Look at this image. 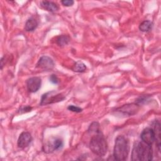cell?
I'll use <instances>...</instances> for the list:
<instances>
[{
	"mask_svg": "<svg viewBox=\"0 0 161 161\" xmlns=\"http://www.w3.org/2000/svg\"><path fill=\"white\" fill-rule=\"evenodd\" d=\"M87 131L92 135L89 143L90 150L98 156H104L108 150V143L100 130L99 124L93 122Z\"/></svg>",
	"mask_w": 161,
	"mask_h": 161,
	"instance_id": "1",
	"label": "cell"
},
{
	"mask_svg": "<svg viewBox=\"0 0 161 161\" xmlns=\"http://www.w3.org/2000/svg\"><path fill=\"white\" fill-rule=\"evenodd\" d=\"M152 158L153 151L151 145L142 141L134 145L131 153L132 160L149 161L152 160Z\"/></svg>",
	"mask_w": 161,
	"mask_h": 161,
	"instance_id": "2",
	"label": "cell"
},
{
	"mask_svg": "<svg viewBox=\"0 0 161 161\" xmlns=\"http://www.w3.org/2000/svg\"><path fill=\"white\" fill-rule=\"evenodd\" d=\"M129 150L128 140L123 135L117 136L113 149V157L114 159L119 161L125 160L128 157Z\"/></svg>",
	"mask_w": 161,
	"mask_h": 161,
	"instance_id": "3",
	"label": "cell"
},
{
	"mask_svg": "<svg viewBox=\"0 0 161 161\" xmlns=\"http://www.w3.org/2000/svg\"><path fill=\"white\" fill-rule=\"evenodd\" d=\"M65 96L60 93H56L55 91H50L42 95L40 105H47L63 101Z\"/></svg>",
	"mask_w": 161,
	"mask_h": 161,
	"instance_id": "4",
	"label": "cell"
},
{
	"mask_svg": "<svg viewBox=\"0 0 161 161\" xmlns=\"http://www.w3.org/2000/svg\"><path fill=\"white\" fill-rule=\"evenodd\" d=\"M140 106L136 103H130L123 105L122 106L116 109V111L124 115L131 116L136 114L139 110Z\"/></svg>",
	"mask_w": 161,
	"mask_h": 161,
	"instance_id": "5",
	"label": "cell"
},
{
	"mask_svg": "<svg viewBox=\"0 0 161 161\" xmlns=\"http://www.w3.org/2000/svg\"><path fill=\"white\" fill-rule=\"evenodd\" d=\"M63 146V142L59 138H53V139L48 141L43 146V150L45 152H52L62 148Z\"/></svg>",
	"mask_w": 161,
	"mask_h": 161,
	"instance_id": "6",
	"label": "cell"
},
{
	"mask_svg": "<svg viewBox=\"0 0 161 161\" xmlns=\"http://www.w3.org/2000/svg\"><path fill=\"white\" fill-rule=\"evenodd\" d=\"M36 67L43 70L49 71L54 67V62L53 60L48 56H42L38 60L36 64Z\"/></svg>",
	"mask_w": 161,
	"mask_h": 161,
	"instance_id": "7",
	"label": "cell"
},
{
	"mask_svg": "<svg viewBox=\"0 0 161 161\" xmlns=\"http://www.w3.org/2000/svg\"><path fill=\"white\" fill-rule=\"evenodd\" d=\"M42 79L38 77H33L26 80L27 89L30 92H36L40 88Z\"/></svg>",
	"mask_w": 161,
	"mask_h": 161,
	"instance_id": "8",
	"label": "cell"
},
{
	"mask_svg": "<svg viewBox=\"0 0 161 161\" xmlns=\"http://www.w3.org/2000/svg\"><path fill=\"white\" fill-rule=\"evenodd\" d=\"M140 138L143 142L151 145L155 141V134L152 128H146L140 134Z\"/></svg>",
	"mask_w": 161,
	"mask_h": 161,
	"instance_id": "9",
	"label": "cell"
},
{
	"mask_svg": "<svg viewBox=\"0 0 161 161\" xmlns=\"http://www.w3.org/2000/svg\"><path fill=\"white\" fill-rule=\"evenodd\" d=\"M32 141V136L29 132H22L18 140V147L20 148H24L28 147Z\"/></svg>",
	"mask_w": 161,
	"mask_h": 161,
	"instance_id": "10",
	"label": "cell"
},
{
	"mask_svg": "<svg viewBox=\"0 0 161 161\" xmlns=\"http://www.w3.org/2000/svg\"><path fill=\"white\" fill-rule=\"evenodd\" d=\"M155 134V141H156V145L158 148V151L160 150V136H161V129L160 124L158 121L156 120L153 124V128H152Z\"/></svg>",
	"mask_w": 161,
	"mask_h": 161,
	"instance_id": "11",
	"label": "cell"
},
{
	"mask_svg": "<svg viewBox=\"0 0 161 161\" xmlns=\"http://www.w3.org/2000/svg\"><path fill=\"white\" fill-rule=\"evenodd\" d=\"M40 6L45 10L48 11L49 12H52V13L56 12L59 9L57 4L52 1H42L40 2Z\"/></svg>",
	"mask_w": 161,
	"mask_h": 161,
	"instance_id": "12",
	"label": "cell"
},
{
	"mask_svg": "<svg viewBox=\"0 0 161 161\" xmlns=\"http://www.w3.org/2000/svg\"><path fill=\"white\" fill-rule=\"evenodd\" d=\"M38 25L37 19L34 17H31L26 21L25 25V30L26 31H33L36 28Z\"/></svg>",
	"mask_w": 161,
	"mask_h": 161,
	"instance_id": "13",
	"label": "cell"
},
{
	"mask_svg": "<svg viewBox=\"0 0 161 161\" xmlns=\"http://www.w3.org/2000/svg\"><path fill=\"white\" fill-rule=\"evenodd\" d=\"M153 23L149 20H145L139 25V29L143 32H148L152 30Z\"/></svg>",
	"mask_w": 161,
	"mask_h": 161,
	"instance_id": "14",
	"label": "cell"
},
{
	"mask_svg": "<svg viewBox=\"0 0 161 161\" xmlns=\"http://www.w3.org/2000/svg\"><path fill=\"white\" fill-rule=\"evenodd\" d=\"M69 41H70L69 36L65 35H62L58 36L57 38V43L58 45L60 47H63L67 45Z\"/></svg>",
	"mask_w": 161,
	"mask_h": 161,
	"instance_id": "15",
	"label": "cell"
},
{
	"mask_svg": "<svg viewBox=\"0 0 161 161\" xmlns=\"http://www.w3.org/2000/svg\"><path fill=\"white\" fill-rule=\"evenodd\" d=\"M86 65L80 61L76 62L72 67V70L77 72H83L86 70Z\"/></svg>",
	"mask_w": 161,
	"mask_h": 161,
	"instance_id": "16",
	"label": "cell"
},
{
	"mask_svg": "<svg viewBox=\"0 0 161 161\" xmlns=\"http://www.w3.org/2000/svg\"><path fill=\"white\" fill-rule=\"evenodd\" d=\"M67 109L69 111H71L72 112H75V113H80L82 111V109L77 106H74V105H69L67 108Z\"/></svg>",
	"mask_w": 161,
	"mask_h": 161,
	"instance_id": "17",
	"label": "cell"
},
{
	"mask_svg": "<svg viewBox=\"0 0 161 161\" xmlns=\"http://www.w3.org/2000/svg\"><path fill=\"white\" fill-rule=\"evenodd\" d=\"M61 3L62 4V5L65 6L69 7V6H72L74 4V2L72 0H63V1H61Z\"/></svg>",
	"mask_w": 161,
	"mask_h": 161,
	"instance_id": "18",
	"label": "cell"
},
{
	"mask_svg": "<svg viewBox=\"0 0 161 161\" xmlns=\"http://www.w3.org/2000/svg\"><path fill=\"white\" fill-rule=\"evenodd\" d=\"M32 108L31 106H24V107H21L20 109H19V112L21 113H25V112H29V111H31Z\"/></svg>",
	"mask_w": 161,
	"mask_h": 161,
	"instance_id": "19",
	"label": "cell"
},
{
	"mask_svg": "<svg viewBox=\"0 0 161 161\" xmlns=\"http://www.w3.org/2000/svg\"><path fill=\"white\" fill-rule=\"evenodd\" d=\"M49 79H50V81L53 84H57L58 82V77L56 76V75L52 74V75H50Z\"/></svg>",
	"mask_w": 161,
	"mask_h": 161,
	"instance_id": "20",
	"label": "cell"
}]
</instances>
